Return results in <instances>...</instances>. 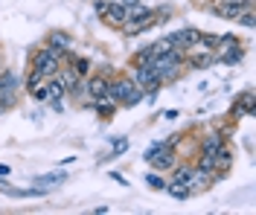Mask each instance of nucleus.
Segmentation results:
<instances>
[{
  "label": "nucleus",
  "instance_id": "nucleus-1",
  "mask_svg": "<svg viewBox=\"0 0 256 215\" xmlns=\"http://www.w3.org/2000/svg\"><path fill=\"white\" fill-rule=\"evenodd\" d=\"M186 61V52L172 47V50H163L158 52L154 58H152V67H154V73L160 76V82H172L178 73H180V67Z\"/></svg>",
  "mask_w": 256,
  "mask_h": 215
},
{
  "label": "nucleus",
  "instance_id": "nucleus-2",
  "mask_svg": "<svg viewBox=\"0 0 256 215\" xmlns=\"http://www.w3.org/2000/svg\"><path fill=\"white\" fill-rule=\"evenodd\" d=\"M154 23H158V20H154V12H152V9H146V6H131L122 29H126L128 35H140V32H146L148 26H154Z\"/></svg>",
  "mask_w": 256,
  "mask_h": 215
},
{
  "label": "nucleus",
  "instance_id": "nucleus-3",
  "mask_svg": "<svg viewBox=\"0 0 256 215\" xmlns=\"http://www.w3.org/2000/svg\"><path fill=\"white\" fill-rule=\"evenodd\" d=\"M58 67H62V52L52 50V47H44L32 55V70H38L44 79H52L58 73Z\"/></svg>",
  "mask_w": 256,
  "mask_h": 215
},
{
  "label": "nucleus",
  "instance_id": "nucleus-4",
  "mask_svg": "<svg viewBox=\"0 0 256 215\" xmlns=\"http://www.w3.org/2000/svg\"><path fill=\"white\" fill-rule=\"evenodd\" d=\"M143 160L154 172H166V169H175V154H172V146H166V143H158V146H152V149L143 154Z\"/></svg>",
  "mask_w": 256,
  "mask_h": 215
},
{
  "label": "nucleus",
  "instance_id": "nucleus-5",
  "mask_svg": "<svg viewBox=\"0 0 256 215\" xmlns=\"http://www.w3.org/2000/svg\"><path fill=\"white\" fill-rule=\"evenodd\" d=\"M248 9H254V3L250 0H218L216 6H212V12L224 20H236L242 12H248Z\"/></svg>",
  "mask_w": 256,
  "mask_h": 215
},
{
  "label": "nucleus",
  "instance_id": "nucleus-6",
  "mask_svg": "<svg viewBox=\"0 0 256 215\" xmlns=\"http://www.w3.org/2000/svg\"><path fill=\"white\" fill-rule=\"evenodd\" d=\"M131 82L137 84V87H143V90H158L160 87V76L154 73V67L152 64H140V67H134V76H131Z\"/></svg>",
  "mask_w": 256,
  "mask_h": 215
},
{
  "label": "nucleus",
  "instance_id": "nucleus-7",
  "mask_svg": "<svg viewBox=\"0 0 256 215\" xmlns=\"http://www.w3.org/2000/svg\"><path fill=\"white\" fill-rule=\"evenodd\" d=\"M198 38H201V32L195 26H184V29H178V32L169 35L172 47H178V50H195L198 47Z\"/></svg>",
  "mask_w": 256,
  "mask_h": 215
},
{
  "label": "nucleus",
  "instance_id": "nucleus-8",
  "mask_svg": "<svg viewBox=\"0 0 256 215\" xmlns=\"http://www.w3.org/2000/svg\"><path fill=\"white\" fill-rule=\"evenodd\" d=\"M134 87H137V84L131 82L128 76L111 79V82H108V99H111V102H116V105H122V102H126V96L131 93V90H134Z\"/></svg>",
  "mask_w": 256,
  "mask_h": 215
},
{
  "label": "nucleus",
  "instance_id": "nucleus-9",
  "mask_svg": "<svg viewBox=\"0 0 256 215\" xmlns=\"http://www.w3.org/2000/svg\"><path fill=\"white\" fill-rule=\"evenodd\" d=\"M102 17H105V23H111V26H122L126 17H128V9L122 3H108V9L102 12Z\"/></svg>",
  "mask_w": 256,
  "mask_h": 215
},
{
  "label": "nucleus",
  "instance_id": "nucleus-10",
  "mask_svg": "<svg viewBox=\"0 0 256 215\" xmlns=\"http://www.w3.org/2000/svg\"><path fill=\"white\" fill-rule=\"evenodd\" d=\"M88 96H90V99H105V96H108V79H105V76H90V79H88Z\"/></svg>",
  "mask_w": 256,
  "mask_h": 215
},
{
  "label": "nucleus",
  "instance_id": "nucleus-11",
  "mask_svg": "<svg viewBox=\"0 0 256 215\" xmlns=\"http://www.w3.org/2000/svg\"><path fill=\"white\" fill-rule=\"evenodd\" d=\"M70 44H73V38L67 32H62V29H56V32H50V38H47V47H52V50H58L64 55V52L70 50Z\"/></svg>",
  "mask_w": 256,
  "mask_h": 215
},
{
  "label": "nucleus",
  "instance_id": "nucleus-12",
  "mask_svg": "<svg viewBox=\"0 0 256 215\" xmlns=\"http://www.w3.org/2000/svg\"><path fill=\"white\" fill-rule=\"evenodd\" d=\"M166 192L172 195V198H190L192 195V189H190V183H180V181H166Z\"/></svg>",
  "mask_w": 256,
  "mask_h": 215
},
{
  "label": "nucleus",
  "instance_id": "nucleus-13",
  "mask_svg": "<svg viewBox=\"0 0 256 215\" xmlns=\"http://www.w3.org/2000/svg\"><path fill=\"white\" fill-rule=\"evenodd\" d=\"M222 146H224V131H212V134H207V137H204L201 151H212V154H216Z\"/></svg>",
  "mask_w": 256,
  "mask_h": 215
},
{
  "label": "nucleus",
  "instance_id": "nucleus-14",
  "mask_svg": "<svg viewBox=\"0 0 256 215\" xmlns=\"http://www.w3.org/2000/svg\"><path fill=\"white\" fill-rule=\"evenodd\" d=\"M190 64L198 67V70H204V67L216 64V55H212V50H204V52H192L190 55Z\"/></svg>",
  "mask_w": 256,
  "mask_h": 215
},
{
  "label": "nucleus",
  "instance_id": "nucleus-15",
  "mask_svg": "<svg viewBox=\"0 0 256 215\" xmlns=\"http://www.w3.org/2000/svg\"><path fill=\"white\" fill-rule=\"evenodd\" d=\"M233 114H254V93L248 90V93H242L239 99H236V105H233Z\"/></svg>",
  "mask_w": 256,
  "mask_h": 215
},
{
  "label": "nucleus",
  "instance_id": "nucleus-16",
  "mask_svg": "<svg viewBox=\"0 0 256 215\" xmlns=\"http://www.w3.org/2000/svg\"><path fill=\"white\" fill-rule=\"evenodd\" d=\"M67 93H64V87H62V82L52 76V79H47V102H58V99H64Z\"/></svg>",
  "mask_w": 256,
  "mask_h": 215
},
{
  "label": "nucleus",
  "instance_id": "nucleus-17",
  "mask_svg": "<svg viewBox=\"0 0 256 215\" xmlns=\"http://www.w3.org/2000/svg\"><path fill=\"white\" fill-rule=\"evenodd\" d=\"M242 47L239 44H233V47H224V52H222V58H218V61H222V64H239L242 61Z\"/></svg>",
  "mask_w": 256,
  "mask_h": 215
},
{
  "label": "nucleus",
  "instance_id": "nucleus-18",
  "mask_svg": "<svg viewBox=\"0 0 256 215\" xmlns=\"http://www.w3.org/2000/svg\"><path fill=\"white\" fill-rule=\"evenodd\" d=\"M230 163H233V154H230L227 146H222V149L216 151V172H227Z\"/></svg>",
  "mask_w": 256,
  "mask_h": 215
},
{
  "label": "nucleus",
  "instance_id": "nucleus-19",
  "mask_svg": "<svg viewBox=\"0 0 256 215\" xmlns=\"http://www.w3.org/2000/svg\"><path fill=\"white\" fill-rule=\"evenodd\" d=\"M158 55V44H148L146 50H140L137 55H134V67H140V64H152V58Z\"/></svg>",
  "mask_w": 256,
  "mask_h": 215
},
{
  "label": "nucleus",
  "instance_id": "nucleus-20",
  "mask_svg": "<svg viewBox=\"0 0 256 215\" xmlns=\"http://www.w3.org/2000/svg\"><path fill=\"white\" fill-rule=\"evenodd\" d=\"M192 175H195V166L184 163V166H178L175 172H172V181H180V183H192Z\"/></svg>",
  "mask_w": 256,
  "mask_h": 215
},
{
  "label": "nucleus",
  "instance_id": "nucleus-21",
  "mask_svg": "<svg viewBox=\"0 0 256 215\" xmlns=\"http://www.w3.org/2000/svg\"><path fill=\"white\" fill-rule=\"evenodd\" d=\"M195 169H201V172H216V154H212V151H201Z\"/></svg>",
  "mask_w": 256,
  "mask_h": 215
},
{
  "label": "nucleus",
  "instance_id": "nucleus-22",
  "mask_svg": "<svg viewBox=\"0 0 256 215\" xmlns=\"http://www.w3.org/2000/svg\"><path fill=\"white\" fill-rule=\"evenodd\" d=\"M62 181H64L62 172H56V175H41V178H38V186L44 189V186H56V183H62Z\"/></svg>",
  "mask_w": 256,
  "mask_h": 215
},
{
  "label": "nucleus",
  "instance_id": "nucleus-23",
  "mask_svg": "<svg viewBox=\"0 0 256 215\" xmlns=\"http://www.w3.org/2000/svg\"><path fill=\"white\" fill-rule=\"evenodd\" d=\"M198 47H204V50H216V47H218V35H204V32H201Z\"/></svg>",
  "mask_w": 256,
  "mask_h": 215
},
{
  "label": "nucleus",
  "instance_id": "nucleus-24",
  "mask_svg": "<svg viewBox=\"0 0 256 215\" xmlns=\"http://www.w3.org/2000/svg\"><path fill=\"white\" fill-rule=\"evenodd\" d=\"M30 93H32V99L47 102V84H44V82H41V84H35V87H30Z\"/></svg>",
  "mask_w": 256,
  "mask_h": 215
},
{
  "label": "nucleus",
  "instance_id": "nucleus-25",
  "mask_svg": "<svg viewBox=\"0 0 256 215\" xmlns=\"http://www.w3.org/2000/svg\"><path fill=\"white\" fill-rule=\"evenodd\" d=\"M73 70H76L79 76H88V73H90V61H88V58H76V61H73Z\"/></svg>",
  "mask_w": 256,
  "mask_h": 215
},
{
  "label": "nucleus",
  "instance_id": "nucleus-26",
  "mask_svg": "<svg viewBox=\"0 0 256 215\" xmlns=\"http://www.w3.org/2000/svg\"><path fill=\"white\" fill-rule=\"evenodd\" d=\"M146 183H148V186H152V189H166V181H163V178H160L158 172H152V175H148V178H146Z\"/></svg>",
  "mask_w": 256,
  "mask_h": 215
},
{
  "label": "nucleus",
  "instance_id": "nucleus-27",
  "mask_svg": "<svg viewBox=\"0 0 256 215\" xmlns=\"http://www.w3.org/2000/svg\"><path fill=\"white\" fill-rule=\"evenodd\" d=\"M44 82V76L38 73V70H30V76H26V87H35V84Z\"/></svg>",
  "mask_w": 256,
  "mask_h": 215
},
{
  "label": "nucleus",
  "instance_id": "nucleus-28",
  "mask_svg": "<svg viewBox=\"0 0 256 215\" xmlns=\"http://www.w3.org/2000/svg\"><path fill=\"white\" fill-rule=\"evenodd\" d=\"M108 3H111V0H94V9H96V15H102V12L108 9Z\"/></svg>",
  "mask_w": 256,
  "mask_h": 215
},
{
  "label": "nucleus",
  "instance_id": "nucleus-29",
  "mask_svg": "<svg viewBox=\"0 0 256 215\" xmlns=\"http://www.w3.org/2000/svg\"><path fill=\"white\" fill-rule=\"evenodd\" d=\"M111 181H116V183H122V186H126V178H122V175H120V172H111Z\"/></svg>",
  "mask_w": 256,
  "mask_h": 215
},
{
  "label": "nucleus",
  "instance_id": "nucleus-30",
  "mask_svg": "<svg viewBox=\"0 0 256 215\" xmlns=\"http://www.w3.org/2000/svg\"><path fill=\"white\" fill-rule=\"evenodd\" d=\"M122 6H126V9H131V6H140V0H122Z\"/></svg>",
  "mask_w": 256,
  "mask_h": 215
},
{
  "label": "nucleus",
  "instance_id": "nucleus-31",
  "mask_svg": "<svg viewBox=\"0 0 256 215\" xmlns=\"http://www.w3.org/2000/svg\"><path fill=\"white\" fill-rule=\"evenodd\" d=\"M9 172H12L9 166H0V178H9Z\"/></svg>",
  "mask_w": 256,
  "mask_h": 215
}]
</instances>
